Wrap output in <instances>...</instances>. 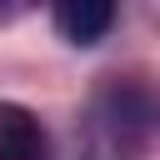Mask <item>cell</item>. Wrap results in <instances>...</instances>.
<instances>
[{"mask_svg":"<svg viewBox=\"0 0 160 160\" xmlns=\"http://www.w3.org/2000/svg\"><path fill=\"white\" fill-rule=\"evenodd\" d=\"M50 140L45 125L25 105H0V160H45Z\"/></svg>","mask_w":160,"mask_h":160,"instance_id":"6da1fadb","label":"cell"},{"mask_svg":"<svg viewBox=\"0 0 160 160\" xmlns=\"http://www.w3.org/2000/svg\"><path fill=\"white\" fill-rule=\"evenodd\" d=\"M110 25H115L110 0H65V5H55V30L70 45H95V40H105Z\"/></svg>","mask_w":160,"mask_h":160,"instance_id":"7a4b0ae2","label":"cell"}]
</instances>
